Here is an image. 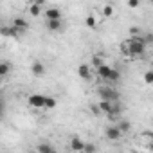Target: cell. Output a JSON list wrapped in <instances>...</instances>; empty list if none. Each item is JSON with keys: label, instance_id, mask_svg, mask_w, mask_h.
I'll return each mask as SVG.
<instances>
[{"label": "cell", "instance_id": "1", "mask_svg": "<svg viewBox=\"0 0 153 153\" xmlns=\"http://www.w3.org/2000/svg\"><path fill=\"white\" fill-rule=\"evenodd\" d=\"M146 43L142 40V36H131L128 38L126 42L121 43V52L126 54V56H131V58H137V56H142L146 52Z\"/></svg>", "mask_w": 153, "mask_h": 153}, {"label": "cell", "instance_id": "2", "mask_svg": "<svg viewBox=\"0 0 153 153\" xmlns=\"http://www.w3.org/2000/svg\"><path fill=\"white\" fill-rule=\"evenodd\" d=\"M97 94H99L101 99H106V101H119V92H117L114 87H110V83H106L105 87H99V88H97Z\"/></svg>", "mask_w": 153, "mask_h": 153}, {"label": "cell", "instance_id": "3", "mask_svg": "<svg viewBox=\"0 0 153 153\" xmlns=\"http://www.w3.org/2000/svg\"><path fill=\"white\" fill-rule=\"evenodd\" d=\"M27 103H29V106H33L36 110H42L43 105H45V96L43 94H31L29 99H27Z\"/></svg>", "mask_w": 153, "mask_h": 153}, {"label": "cell", "instance_id": "4", "mask_svg": "<svg viewBox=\"0 0 153 153\" xmlns=\"http://www.w3.org/2000/svg\"><path fill=\"white\" fill-rule=\"evenodd\" d=\"M11 27L18 33V34H24L25 31H27V27H29V24L24 20V18H15L13 22H11Z\"/></svg>", "mask_w": 153, "mask_h": 153}, {"label": "cell", "instance_id": "5", "mask_svg": "<svg viewBox=\"0 0 153 153\" xmlns=\"http://www.w3.org/2000/svg\"><path fill=\"white\" fill-rule=\"evenodd\" d=\"M78 74H79L81 79H90V78H92V67L87 65V63H81V65L78 67Z\"/></svg>", "mask_w": 153, "mask_h": 153}, {"label": "cell", "instance_id": "6", "mask_svg": "<svg viewBox=\"0 0 153 153\" xmlns=\"http://www.w3.org/2000/svg\"><path fill=\"white\" fill-rule=\"evenodd\" d=\"M121 137H123V133L117 126H108L106 128V139L108 140H119Z\"/></svg>", "mask_w": 153, "mask_h": 153}, {"label": "cell", "instance_id": "7", "mask_svg": "<svg viewBox=\"0 0 153 153\" xmlns=\"http://www.w3.org/2000/svg\"><path fill=\"white\" fill-rule=\"evenodd\" d=\"M31 72H33V76H36V78H42V76L45 74V65L42 61H34L31 65Z\"/></svg>", "mask_w": 153, "mask_h": 153}, {"label": "cell", "instance_id": "8", "mask_svg": "<svg viewBox=\"0 0 153 153\" xmlns=\"http://www.w3.org/2000/svg\"><path fill=\"white\" fill-rule=\"evenodd\" d=\"M0 34H2L4 38H18L20 34L11 27V24L9 25H4V27H0Z\"/></svg>", "mask_w": 153, "mask_h": 153}, {"label": "cell", "instance_id": "9", "mask_svg": "<svg viewBox=\"0 0 153 153\" xmlns=\"http://www.w3.org/2000/svg\"><path fill=\"white\" fill-rule=\"evenodd\" d=\"M97 108L101 110V114H110L112 112V108H114V101H106V99H101L99 101V105H97Z\"/></svg>", "mask_w": 153, "mask_h": 153}, {"label": "cell", "instance_id": "10", "mask_svg": "<svg viewBox=\"0 0 153 153\" xmlns=\"http://www.w3.org/2000/svg\"><path fill=\"white\" fill-rule=\"evenodd\" d=\"M83 146H85V142L79 137H72L70 139V149L72 151H81L83 153Z\"/></svg>", "mask_w": 153, "mask_h": 153}, {"label": "cell", "instance_id": "11", "mask_svg": "<svg viewBox=\"0 0 153 153\" xmlns=\"http://www.w3.org/2000/svg\"><path fill=\"white\" fill-rule=\"evenodd\" d=\"M45 18H47V20H56V18H61V11H59L58 7L45 9Z\"/></svg>", "mask_w": 153, "mask_h": 153}, {"label": "cell", "instance_id": "12", "mask_svg": "<svg viewBox=\"0 0 153 153\" xmlns=\"http://www.w3.org/2000/svg\"><path fill=\"white\" fill-rule=\"evenodd\" d=\"M45 25H47V29H49V31H52V33H54V31H59V29H61L63 22H61V18H56V20H47V24H45Z\"/></svg>", "mask_w": 153, "mask_h": 153}, {"label": "cell", "instance_id": "13", "mask_svg": "<svg viewBox=\"0 0 153 153\" xmlns=\"http://www.w3.org/2000/svg\"><path fill=\"white\" fill-rule=\"evenodd\" d=\"M117 128L121 130V133H128V131L131 130V123H130V121H126V119H121V121H119V124H117Z\"/></svg>", "mask_w": 153, "mask_h": 153}, {"label": "cell", "instance_id": "14", "mask_svg": "<svg viewBox=\"0 0 153 153\" xmlns=\"http://www.w3.org/2000/svg\"><path fill=\"white\" fill-rule=\"evenodd\" d=\"M29 15H31V16H40V15H42V6H38V4L33 2V4L29 6Z\"/></svg>", "mask_w": 153, "mask_h": 153}, {"label": "cell", "instance_id": "15", "mask_svg": "<svg viewBox=\"0 0 153 153\" xmlns=\"http://www.w3.org/2000/svg\"><path fill=\"white\" fill-rule=\"evenodd\" d=\"M36 149H38L40 153H54V151H56V148L51 146V144H40Z\"/></svg>", "mask_w": 153, "mask_h": 153}, {"label": "cell", "instance_id": "16", "mask_svg": "<svg viewBox=\"0 0 153 153\" xmlns=\"http://www.w3.org/2000/svg\"><path fill=\"white\" fill-rule=\"evenodd\" d=\"M9 70H11V65L7 61H0V78H4L6 74H9Z\"/></svg>", "mask_w": 153, "mask_h": 153}, {"label": "cell", "instance_id": "17", "mask_svg": "<svg viewBox=\"0 0 153 153\" xmlns=\"http://www.w3.org/2000/svg\"><path fill=\"white\" fill-rule=\"evenodd\" d=\"M43 108H45V110H52V108H56V99L45 96V105H43Z\"/></svg>", "mask_w": 153, "mask_h": 153}, {"label": "cell", "instance_id": "18", "mask_svg": "<svg viewBox=\"0 0 153 153\" xmlns=\"http://www.w3.org/2000/svg\"><path fill=\"white\" fill-rule=\"evenodd\" d=\"M85 24H87V27L88 29H96V25H97V20H96V16H87V20H85Z\"/></svg>", "mask_w": 153, "mask_h": 153}, {"label": "cell", "instance_id": "19", "mask_svg": "<svg viewBox=\"0 0 153 153\" xmlns=\"http://www.w3.org/2000/svg\"><path fill=\"white\" fill-rule=\"evenodd\" d=\"M103 63H105V61H103V58L96 54V56H92V65H90V67H94V68H97V67H99V65H103Z\"/></svg>", "mask_w": 153, "mask_h": 153}, {"label": "cell", "instance_id": "20", "mask_svg": "<svg viewBox=\"0 0 153 153\" xmlns=\"http://www.w3.org/2000/svg\"><path fill=\"white\" fill-rule=\"evenodd\" d=\"M103 15H105V16H112V15H114V7H112L110 4L103 6Z\"/></svg>", "mask_w": 153, "mask_h": 153}, {"label": "cell", "instance_id": "21", "mask_svg": "<svg viewBox=\"0 0 153 153\" xmlns=\"http://www.w3.org/2000/svg\"><path fill=\"white\" fill-rule=\"evenodd\" d=\"M144 83H146V85H151V83H153V72H151V70H148V72L144 74Z\"/></svg>", "mask_w": 153, "mask_h": 153}, {"label": "cell", "instance_id": "22", "mask_svg": "<svg viewBox=\"0 0 153 153\" xmlns=\"http://www.w3.org/2000/svg\"><path fill=\"white\" fill-rule=\"evenodd\" d=\"M96 149H97L96 144H85V146H83V153H92V151H96Z\"/></svg>", "mask_w": 153, "mask_h": 153}, {"label": "cell", "instance_id": "23", "mask_svg": "<svg viewBox=\"0 0 153 153\" xmlns=\"http://www.w3.org/2000/svg\"><path fill=\"white\" fill-rule=\"evenodd\" d=\"M140 6V0H128V7L130 9H137Z\"/></svg>", "mask_w": 153, "mask_h": 153}, {"label": "cell", "instance_id": "24", "mask_svg": "<svg viewBox=\"0 0 153 153\" xmlns=\"http://www.w3.org/2000/svg\"><path fill=\"white\" fill-rule=\"evenodd\" d=\"M92 114H96V115H99V114H101V110L97 108V105H96V106H92Z\"/></svg>", "mask_w": 153, "mask_h": 153}, {"label": "cell", "instance_id": "25", "mask_svg": "<svg viewBox=\"0 0 153 153\" xmlns=\"http://www.w3.org/2000/svg\"><path fill=\"white\" fill-rule=\"evenodd\" d=\"M33 2H34V4H38V6H43L47 0H33Z\"/></svg>", "mask_w": 153, "mask_h": 153}, {"label": "cell", "instance_id": "26", "mask_svg": "<svg viewBox=\"0 0 153 153\" xmlns=\"http://www.w3.org/2000/svg\"><path fill=\"white\" fill-rule=\"evenodd\" d=\"M0 83H2V78H0Z\"/></svg>", "mask_w": 153, "mask_h": 153}]
</instances>
